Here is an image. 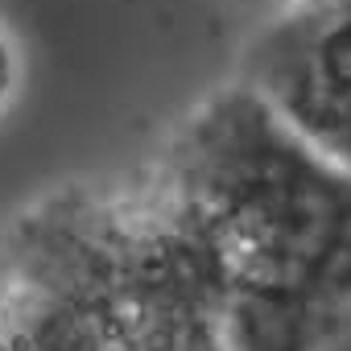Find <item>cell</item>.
Listing matches in <instances>:
<instances>
[{
    "mask_svg": "<svg viewBox=\"0 0 351 351\" xmlns=\"http://www.w3.org/2000/svg\"><path fill=\"white\" fill-rule=\"evenodd\" d=\"M9 269L120 351H228L223 273L149 173L71 182L29 203L9 232Z\"/></svg>",
    "mask_w": 351,
    "mask_h": 351,
    "instance_id": "2",
    "label": "cell"
},
{
    "mask_svg": "<svg viewBox=\"0 0 351 351\" xmlns=\"http://www.w3.org/2000/svg\"><path fill=\"white\" fill-rule=\"evenodd\" d=\"M149 178L223 273L228 351H322L351 318V173L240 83L207 95Z\"/></svg>",
    "mask_w": 351,
    "mask_h": 351,
    "instance_id": "1",
    "label": "cell"
},
{
    "mask_svg": "<svg viewBox=\"0 0 351 351\" xmlns=\"http://www.w3.org/2000/svg\"><path fill=\"white\" fill-rule=\"evenodd\" d=\"M236 83L351 173V0H293L248 38Z\"/></svg>",
    "mask_w": 351,
    "mask_h": 351,
    "instance_id": "3",
    "label": "cell"
},
{
    "mask_svg": "<svg viewBox=\"0 0 351 351\" xmlns=\"http://www.w3.org/2000/svg\"><path fill=\"white\" fill-rule=\"evenodd\" d=\"M17 83H21V58H17V46L13 38L0 25V112H5L17 95Z\"/></svg>",
    "mask_w": 351,
    "mask_h": 351,
    "instance_id": "5",
    "label": "cell"
},
{
    "mask_svg": "<svg viewBox=\"0 0 351 351\" xmlns=\"http://www.w3.org/2000/svg\"><path fill=\"white\" fill-rule=\"evenodd\" d=\"M0 351H120L58 298L9 281L0 298Z\"/></svg>",
    "mask_w": 351,
    "mask_h": 351,
    "instance_id": "4",
    "label": "cell"
}]
</instances>
